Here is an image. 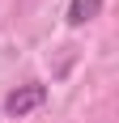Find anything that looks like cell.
Masks as SVG:
<instances>
[{"mask_svg":"<svg viewBox=\"0 0 119 123\" xmlns=\"http://www.w3.org/2000/svg\"><path fill=\"white\" fill-rule=\"evenodd\" d=\"M47 98H51V89L43 85V81H26V85L9 89V98H4V115H9V119H26V115L43 111Z\"/></svg>","mask_w":119,"mask_h":123,"instance_id":"obj_1","label":"cell"},{"mask_svg":"<svg viewBox=\"0 0 119 123\" xmlns=\"http://www.w3.org/2000/svg\"><path fill=\"white\" fill-rule=\"evenodd\" d=\"M68 25H89L94 17H102V0H68Z\"/></svg>","mask_w":119,"mask_h":123,"instance_id":"obj_2","label":"cell"}]
</instances>
